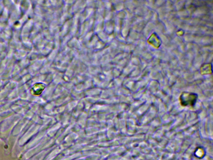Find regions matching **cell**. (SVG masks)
Instances as JSON below:
<instances>
[{"label":"cell","instance_id":"cell-1","mask_svg":"<svg viewBox=\"0 0 213 160\" xmlns=\"http://www.w3.org/2000/svg\"><path fill=\"white\" fill-rule=\"evenodd\" d=\"M197 94L194 93H183L180 97L181 103L184 106H193L197 99Z\"/></svg>","mask_w":213,"mask_h":160}]
</instances>
